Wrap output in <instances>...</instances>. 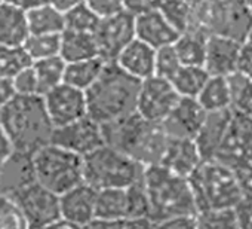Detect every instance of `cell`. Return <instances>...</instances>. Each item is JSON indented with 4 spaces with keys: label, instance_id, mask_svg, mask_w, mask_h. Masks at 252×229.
Wrapping results in <instances>:
<instances>
[{
    "label": "cell",
    "instance_id": "obj_52",
    "mask_svg": "<svg viewBox=\"0 0 252 229\" xmlns=\"http://www.w3.org/2000/svg\"><path fill=\"white\" fill-rule=\"evenodd\" d=\"M125 229H156L155 222L150 219H138V220H126Z\"/></svg>",
    "mask_w": 252,
    "mask_h": 229
},
{
    "label": "cell",
    "instance_id": "obj_19",
    "mask_svg": "<svg viewBox=\"0 0 252 229\" xmlns=\"http://www.w3.org/2000/svg\"><path fill=\"white\" fill-rule=\"evenodd\" d=\"M135 33L137 39L150 45L156 51L174 45L180 36L158 8L135 15Z\"/></svg>",
    "mask_w": 252,
    "mask_h": 229
},
{
    "label": "cell",
    "instance_id": "obj_16",
    "mask_svg": "<svg viewBox=\"0 0 252 229\" xmlns=\"http://www.w3.org/2000/svg\"><path fill=\"white\" fill-rule=\"evenodd\" d=\"M96 195L98 191L85 182L60 195L61 219L80 228L86 226L96 219Z\"/></svg>",
    "mask_w": 252,
    "mask_h": 229
},
{
    "label": "cell",
    "instance_id": "obj_26",
    "mask_svg": "<svg viewBox=\"0 0 252 229\" xmlns=\"http://www.w3.org/2000/svg\"><path fill=\"white\" fill-rule=\"evenodd\" d=\"M105 64L107 61H104L101 57L76 63H67L64 82L86 92L99 79L101 73L105 69Z\"/></svg>",
    "mask_w": 252,
    "mask_h": 229
},
{
    "label": "cell",
    "instance_id": "obj_39",
    "mask_svg": "<svg viewBox=\"0 0 252 229\" xmlns=\"http://www.w3.org/2000/svg\"><path fill=\"white\" fill-rule=\"evenodd\" d=\"M197 229H240L234 210H214L197 214Z\"/></svg>",
    "mask_w": 252,
    "mask_h": 229
},
{
    "label": "cell",
    "instance_id": "obj_34",
    "mask_svg": "<svg viewBox=\"0 0 252 229\" xmlns=\"http://www.w3.org/2000/svg\"><path fill=\"white\" fill-rule=\"evenodd\" d=\"M32 64L33 60L23 46L0 45V77L14 79L21 70Z\"/></svg>",
    "mask_w": 252,
    "mask_h": 229
},
{
    "label": "cell",
    "instance_id": "obj_2",
    "mask_svg": "<svg viewBox=\"0 0 252 229\" xmlns=\"http://www.w3.org/2000/svg\"><path fill=\"white\" fill-rule=\"evenodd\" d=\"M141 82L116 61L107 63L99 79L86 91L88 116L105 125L135 113Z\"/></svg>",
    "mask_w": 252,
    "mask_h": 229
},
{
    "label": "cell",
    "instance_id": "obj_30",
    "mask_svg": "<svg viewBox=\"0 0 252 229\" xmlns=\"http://www.w3.org/2000/svg\"><path fill=\"white\" fill-rule=\"evenodd\" d=\"M33 69L37 76L39 92H40V95H45L51 89L64 83L67 63L64 61V58L61 55H57V57L34 61Z\"/></svg>",
    "mask_w": 252,
    "mask_h": 229
},
{
    "label": "cell",
    "instance_id": "obj_23",
    "mask_svg": "<svg viewBox=\"0 0 252 229\" xmlns=\"http://www.w3.org/2000/svg\"><path fill=\"white\" fill-rule=\"evenodd\" d=\"M30 36L27 11L3 2L0 5V45L24 46Z\"/></svg>",
    "mask_w": 252,
    "mask_h": 229
},
{
    "label": "cell",
    "instance_id": "obj_45",
    "mask_svg": "<svg viewBox=\"0 0 252 229\" xmlns=\"http://www.w3.org/2000/svg\"><path fill=\"white\" fill-rule=\"evenodd\" d=\"M237 72L249 76L252 79V46L248 43L242 45L239 61H237Z\"/></svg>",
    "mask_w": 252,
    "mask_h": 229
},
{
    "label": "cell",
    "instance_id": "obj_42",
    "mask_svg": "<svg viewBox=\"0 0 252 229\" xmlns=\"http://www.w3.org/2000/svg\"><path fill=\"white\" fill-rule=\"evenodd\" d=\"M86 5L99 18H108L126 11L125 0H86Z\"/></svg>",
    "mask_w": 252,
    "mask_h": 229
},
{
    "label": "cell",
    "instance_id": "obj_24",
    "mask_svg": "<svg viewBox=\"0 0 252 229\" xmlns=\"http://www.w3.org/2000/svg\"><path fill=\"white\" fill-rule=\"evenodd\" d=\"M65 63H76L99 57L98 43L94 33L65 30L61 35V54Z\"/></svg>",
    "mask_w": 252,
    "mask_h": 229
},
{
    "label": "cell",
    "instance_id": "obj_37",
    "mask_svg": "<svg viewBox=\"0 0 252 229\" xmlns=\"http://www.w3.org/2000/svg\"><path fill=\"white\" fill-rule=\"evenodd\" d=\"M128 195V220L150 219V202L143 179L126 188Z\"/></svg>",
    "mask_w": 252,
    "mask_h": 229
},
{
    "label": "cell",
    "instance_id": "obj_49",
    "mask_svg": "<svg viewBox=\"0 0 252 229\" xmlns=\"http://www.w3.org/2000/svg\"><path fill=\"white\" fill-rule=\"evenodd\" d=\"M125 220H102V219H95L89 222L86 226L82 229H125Z\"/></svg>",
    "mask_w": 252,
    "mask_h": 229
},
{
    "label": "cell",
    "instance_id": "obj_10",
    "mask_svg": "<svg viewBox=\"0 0 252 229\" xmlns=\"http://www.w3.org/2000/svg\"><path fill=\"white\" fill-rule=\"evenodd\" d=\"M23 210L32 229L45 228L61 219L60 195L39 182H32L11 195Z\"/></svg>",
    "mask_w": 252,
    "mask_h": 229
},
{
    "label": "cell",
    "instance_id": "obj_13",
    "mask_svg": "<svg viewBox=\"0 0 252 229\" xmlns=\"http://www.w3.org/2000/svg\"><path fill=\"white\" fill-rule=\"evenodd\" d=\"M45 106L55 128L73 124L88 116L86 92L68 83H61L43 95Z\"/></svg>",
    "mask_w": 252,
    "mask_h": 229
},
{
    "label": "cell",
    "instance_id": "obj_6",
    "mask_svg": "<svg viewBox=\"0 0 252 229\" xmlns=\"http://www.w3.org/2000/svg\"><path fill=\"white\" fill-rule=\"evenodd\" d=\"M252 29V14L243 0L193 2V26L206 36H225L245 43Z\"/></svg>",
    "mask_w": 252,
    "mask_h": 229
},
{
    "label": "cell",
    "instance_id": "obj_33",
    "mask_svg": "<svg viewBox=\"0 0 252 229\" xmlns=\"http://www.w3.org/2000/svg\"><path fill=\"white\" fill-rule=\"evenodd\" d=\"M158 9L180 35L191 29L193 2L190 0H162Z\"/></svg>",
    "mask_w": 252,
    "mask_h": 229
},
{
    "label": "cell",
    "instance_id": "obj_29",
    "mask_svg": "<svg viewBox=\"0 0 252 229\" xmlns=\"http://www.w3.org/2000/svg\"><path fill=\"white\" fill-rule=\"evenodd\" d=\"M197 101L208 113L231 109L227 77L211 76L208 79V82L205 83L203 89L200 91V94L197 95Z\"/></svg>",
    "mask_w": 252,
    "mask_h": 229
},
{
    "label": "cell",
    "instance_id": "obj_18",
    "mask_svg": "<svg viewBox=\"0 0 252 229\" xmlns=\"http://www.w3.org/2000/svg\"><path fill=\"white\" fill-rule=\"evenodd\" d=\"M242 42L225 36H209L206 43V57L203 67L211 76H224L237 70Z\"/></svg>",
    "mask_w": 252,
    "mask_h": 229
},
{
    "label": "cell",
    "instance_id": "obj_12",
    "mask_svg": "<svg viewBox=\"0 0 252 229\" xmlns=\"http://www.w3.org/2000/svg\"><path fill=\"white\" fill-rule=\"evenodd\" d=\"M180 98L181 95L171 80L155 75L141 82L137 112L149 121L162 124Z\"/></svg>",
    "mask_w": 252,
    "mask_h": 229
},
{
    "label": "cell",
    "instance_id": "obj_54",
    "mask_svg": "<svg viewBox=\"0 0 252 229\" xmlns=\"http://www.w3.org/2000/svg\"><path fill=\"white\" fill-rule=\"evenodd\" d=\"M245 43H248V45H251V46H252V29H251V32H249V35H248V38H246Z\"/></svg>",
    "mask_w": 252,
    "mask_h": 229
},
{
    "label": "cell",
    "instance_id": "obj_1",
    "mask_svg": "<svg viewBox=\"0 0 252 229\" xmlns=\"http://www.w3.org/2000/svg\"><path fill=\"white\" fill-rule=\"evenodd\" d=\"M0 125L14 151L29 155L49 145L55 130L43 95H17L0 109Z\"/></svg>",
    "mask_w": 252,
    "mask_h": 229
},
{
    "label": "cell",
    "instance_id": "obj_43",
    "mask_svg": "<svg viewBox=\"0 0 252 229\" xmlns=\"http://www.w3.org/2000/svg\"><path fill=\"white\" fill-rule=\"evenodd\" d=\"M156 229H197V214H184L155 223Z\"/></svg>",
    "mask_w": 252,
    "mask_h": 229
},
{
    "label": "cell",
    "instance_id": "obj_31",
    "mask_svg": "<svg viewBox=\"0 0 252 229\" xmlns=\"http://www.w3.org/2000/svg\"><path fill=\"white\" fill-rule=\"evenodd\" d=\"M211 75L203 66H183L171 80L181 97L197 98Z\"/></svg>",
    "mask_w": 252,
    "mask_h": 229
},
{
    "label": "cell",
    "instance_id": "obj_27",
    "mask_svg": "<svg viewBox=\"0 0 252 229\" xmlns=\"http://www.w3.org/2000/svg\"><path fill=\"white\" fill-rule=\"evenodd\" d=\"M208 38L197 30H189L181 33L174 43V48L183 63V66H203L206 57Z\"/></svg>",
    "mask_w": 252,
    "mask_h": 229
},
{
    "label": "cell",
    "instance_id": "obj_14",
    "mask_svg": "<svg viewBox=\"0 0 252 229\" xmlns=\"http://www.w3.org/2000/svg\"><path fill=\"white\" fill-rule=\"evenodd\" d=\"M51 143L80 156H86L104 146L105 139L102 125L91 116H85L73 124L55 128Z\"/></svg>",
    "mask_w": 252,
    "mask_h": 229
},
{
    "label": "cell",
    "instance_id": "obj_41",
    "mask_svg": "<svg viewBox=\"0 0 252 229\" xmlns=\"http://www.w3.org/2000/svg\"><path fill=\"white\" fill-rule=\"evenodd\" d=\"M14 86L18 95H40L39 82L33 64L24 70H21L14 79Z\"/></svg>",
    "mask_w": 252,
    "mask_h": 229
},
{
    "label": "cell",
    "instance_id": "obj_32",
    "mask_svg": "<svg viewBox=\"0 0 252 229\" xmlns=\"http://www.w3.org/2000/svg\"><path fill=\"white\" fill-rule=\"evenodd\" d=\"M231 109L236 113L252 114V79L240 72L227 76Z\"/></svg>",
    "mask_w": 252,
    "mask_h": 229
},
{
    "label": "cell",
    "instance_id": "obj_3",
    "mask_svg": "<svg viewBox=\"0 0 252 229\" xmlns=\"http://www.w3.org/2000/svg\"><path fill=\"white\" fill-rule=\"evenodd\" d=\"M105 145L131 156L144 167L160 164L169 137L160 122L143 118L138 112L102 125Z\"/></svg>",
    "mask_w": 252,
    "mask_h": 229
},
{
    "label": "cell",
    "instance_id": "obj_51",
    "mask_svg": "<svg viewBox=\"0 0 252 229\" xmlns=\"http://www.w3.org/2000/svg\"><path fill=\"white\" fill-rule=\"evenodd\" d=\"M51 3L57 8V9H60L61 12H68V11H71V9H74V8H77V6H80V5H83V3H86V0H51Z\"/></svg>",
    "mask_w": 252,
    "mask_h": 229
},
{
    "label": "cell",
    "instance_id": "obj_9",
    "mask_svg": "<svg viewBox=\"0 0 252 229\" xmlns=\"http://www.w3.org/2000/svg\"><path fill=\"white\" fill-rule=\"evenodd\" d=\"M215 159L239 177L246 192H252V114L236 113L230 131Z\"/></svg>",
    "mask_w": 252,
    "mask_h": 229
},
{
    "label": "cell",
    "instance_id": "obj_55",
    "mask_svg": "<svg viewBox=\"0 0 252 229\" xmlns=\"http://www.w3.org/2000/svg\"><path fill=\"white\" fill-rule=\"evenodd\" d=\"M245 2V5L248 6V9L251 11V14H252V0H243Z\"/></svg>",
    "mask_w": 252,
    "mask_h": 229
},
{
    "label": "cell",
    "instance_id": "obj_40",
    "mask_svg": "<svg viewBox=\"0 0 252 229\" xmlns=\"http://www.w3.org/2000/svg\"><path fill=\"white\" fill-rule=\"evenodd\" d=\"M183 67V63L174 45L163 46L156 51V76L172 80Z\"/></svg>",
    "mask_w": 252,
    "mask_h": 229
},
{
    "label": "cell",
    "instance_id": "obj_36",
    "mask_svg": "<svg viewBox=\"0 0 252 229\" xmlns=\"http://www.w3.org/2000/svg\"><path fill=\"white\" fill-rule=\"evenodd\" d=\"M99 21L101 18L86 3L65 12V30L95 33Z\"/></svg>",
    "mask_w": 252,
    "mask_h": 229
},
{
    "label": "cell",
    "instance_id": "obj_47",
    "mask_svg": "<svg viewBox=\"0 0 252 229\" xmlns=\"http://www.w3.org/2000/svg\"><path fill=\"white\" fill-rule=\"evenodd\" d=\"M18 94L15 91L14 80L6 79V77H0V109H2L3 106H6Z\"/></svg>",
    "mask_w": 252,
    "mask_h": 229
},
{
    "label": "cell",
    "instance_id": "obj_15",
    "mask_svg": "<svg viewBox=\"0 0 252 229\" xmlns=\"http://www.w3.org/2000/svg\"><path fill=\"white\" fill-rule=\"evenodd\" d=\"M206 114L208 112L200 106L197 98L181 97L162 122V127L169 139L194 140L206 119Z\"/></svg>",
    "mask_w": 252,
    "mask_h": 229
},
{
    "label": "cell",
    "instance_id": "obj_22",
    "mask_svg": "<svg viewBox=\"0 0 252 229\" xmlns=\"http://www.w3.org/2000/svg\"><path fill=\"white\" fill-rule=\"evenodd\" d=\"M34 180L33 155L14 152L12 156L0 167V196L12 195Z\"/></svg>",
    "mask_w": 252,
    "mask_h": 229
},
{
    "label": "cell",
    "instance_id": "obj_57",
    "mask_svg": "<svg viewBox=\"0 0 252 229\" xmlns=\"http://www.w3.org/2000/svg\"><path fill=\"white\" fill-rule=\"evenodd\" d=\"M190 2H197V0H190Z\"/></svg>",
    "mask_w": 252,
    "mask_h": 229
},
{
    "label": "cell",
    "instance_id": "obj_50",
    "mask_svg": "<svg viewBox=\"0 0 252 229\" xmlns=\"http://www.w3.org/2000/svg\"><path fill=\"white\" fill-rule=\"evenodd\" d=\"M3 2H8L11 5H15L24 11H32L34 8H39V6H43V5H48L51 3V0H3Z\"/></svg>",
    "mask_w": 252,
    "mask_h": 229
},
{
    "label": "cell",
    "instance_id": "obj_44",
    "mask_svg": "<svg viewBox=\"0 0 252 229\" xmlns=\"http://www.w3.org/2000/svg\"><path fill=\"white\" fill-rule=\"evenodd\" d=\"M240 229H252V192H246L245 196L234 208Z\"/></svg>",
    "mask_w": 252,
    "mask_h": 229
},
{
    "label": "cell",
    "instance_id": "obj_35",
    "mask_svg": "<svg viewBox=\"0 0 252 229\" xmlns=\"http://www.w3.org/2000/svg\"><path fill=\"white\" fill-rule=\"evenodd\" d=\"M23 48L33 63L57 57L61 54V35H30Z\"/></svg>",
    "mask_w": 252,
    "mask_h": 229
},
{
    "label": "cell",
    "instance_id": "obj_21",
    "mask_svg": "<svg viewBox=\"0 0 252 229\" xmlns=\"http://www.w3.org/2000/svg\"><path fill=\"white\" fill-rule=\"evenodd\" d=\"M116 63L131 76L146 80L156 75V49L140 39H134L122 51Z\"/></svg>",
    "mask_w": 252,
    "mask_h": 229
},
{
    "label": "cell",
    "instance_id": "obj_4",
    "mask_svg": "<svg viewBox=\"0 0 252 229\" xmlns=\"http://www.w3.org/2000/svg\"><path fill=\"white\" fill-rule=\"evenodd\" d=\"M143 182L150 202V220L155 223L169 217L197 214L190 180L162 164L146 167Z\"/></svg>",
    "mask_w": 252,
    "mask_h": 229
},
{
    "label": "cell",
    "instance_id": "obj_56",
    "mask_svg": "<svg viewBox=\"0 0 252 229\" xmlns=\"http://www.w3.org/2000/svg\"><path fill=\"white\" fill-rule=\"evenodd\" d=\"M3 3V0H0V5H2Z\"/></svg>",
    "mask_w": 252,
    "mask_h": 229
},
{
    "label": "cell",
    "instance_id": "obj_5",
    "mask_svg": "<svg viewBox=\"0 0 252 229\" xmlns=\"http://www.w3.org/2000/svg\"><path fill=\"white\" fill-rule=\"evenodd\" d=\"M189 180L197 214L214 210H234L246 193L234 171L218 159L203 161Z\"/></svg>",
    "mask_w": 252,
    "mask_h": 229
},
{
    "label": "cell",
    "instance_id": "obj_25",
    "mask_svg": "<svg viewBox=\"0 0 252 229\" xmlns=\"http://www.w3.org/2000/svg\"><path fill=\"white\" fill-rule=\"evenodd\" d=\"M30 35H63L65 32V14L52 3L27 12Z\"/></svg>",
    "mask_w": 252,
    "mask_h": 229
},
{
    "label": "cell",
    "instance_id": "obj_20",
    "mask_svg": "<svg viewBox=\"0 0 252 229\" xmlns=\"http://www.w3.org/2000/svg\"><path fill=\"white\" fill-rule=\"evenodd\" d=\"M202 162L203 158L197 149V145L190 139H169L165 155L160 161L163 167L187 179Z\"/></svg>",
    "mask_w": 252,
    "mask_h": 229
},
{
    "label": "cell",
    "instance_id": "obj_17",
    "mask_svg": "<svg viewBox=\"0 0 252 229\" xmlns=\"http://www.w3.org/2000/svg\"><path fill=\"white\" fill-rule=\"evenodd\" d=\"M234 118V110L227 109L221 112H211L206 114V119L194 139L197 149L203 158V161L215 159L220 148L222 146L231 122Z\"/></svg>",
    "mask_w": 252,
    "mask_h": 229
},
{
    "label": "cell",
    "instance_id": "obj_8",
    "mask_svg": "<svg viewBox=\"0 0 252 229\" xmlns=\"http://www.w3.org/2000/svg\"><path fill=\"white\" fill-rule=\"evenodd\" d=\"M33 168L36 182L58 195L83 183V156L54 143L33 155Z\"/></svg>",
    "mask_w": 252,
    "mask_h": 229
},
{
    "label": "cell",
    "instance_id": "obj_28",
    "mask_svg": "<svg viewBox=\"0 0 252 229\" xmlns=\"http://www.w3.org/2000/svg\"><path fill=\"white\" fill-rule=\"evenodd\" d=\"M96 219L128 220L126 189H102L96 195Z\"/></svg>",
    "mask_w": 252,
    "mask_h": 229
},
{
    "label": "cell",
    "instance_id": "obj_38",
    "mask_svg": "<svg viewBox=\"0 0 252 229\" xmlns=\"http://www.w3.org/2000/svg\"><path fill=\"white\" fill-rule=\"evenodd\" d=\"M0 229H32L23 210L11 195L0 196Z\"/></svg>",
    "mask_w": 252,
    "mask_h": 229
},
{
    "label": "cell",
    "instance_id": "obj_46",
    "mask_svg": "<svg viewBox=\"0 0 252 229\" xmlns=\"http://www.w3.org/2000/svg\"><path fill=\"white\" fill-rule=\"evenodd\" d=\"M160 2L162 0H125V5H126V11L137 15L144 11L158 8Z\"/></svg>",
    "mask_w": 252,
    "mask_h": 229
},
{
    "label": "cell",
    "instance_id": "obj_11",
    "mask_svg": "<svg viewBox=\"0 0 252 229\" xmlns=\"http://www.w3.org/2000/svg\"><path fill=\"white\" fill-rule=\"evenodd\" d=\"M94 36L98 43L99 57L107 63H114L122 51L137 39L135 15L123 11L117 15L101 18Z\"/></svg>",
    "mask_w": 252,
    "mask_h": 229
},
{
    "label": "cell",
    "instance_id": "obj_7",
    "mask_svg": "<svg viewBox=\"0 0 252 229\" xmlns=\"http://www.w3.org/2000/svg\"><path fill=\"white\" fill-rule=\"evenodd\" d=\"M144 170V165L108 145L83 156V182L96 191L129 188L143 179Z\"/></svg>",
    "mask_w": 252,
    "mask_h": 229
},
{
    "label": "cell",
    "instance_id": "obj_53",
    "mask_svg": "<svg viewBox=\"0 0 252 229\" xmlns=\"http://www.w3.org/2000/svg\"><path fill=\"white\" fill-rule=\"evenodd\" d=\"M40 229H82V228L74 225V223H70L64 219H60V220H57V222L45 226V228H40Z\"/></svg>",
    "mask_w": 252,
    "mask_h": 229
},
{
    "label": "cell",
    "instance_id": "obj_48",
    "mask_svg": "<svg viewBox=\"0 0 252 229\" xmlns=\"http://www.w3.org/2000/svg\"><path fill=\"white\" fill-rule=\"evenodd\" d=\"M14 146L8 137V134L5 133V130L0 125V167H2L14 153Z\"/></svg>",
    "mask_w": 252,
    "mask_h": 229
}]
</instances>
